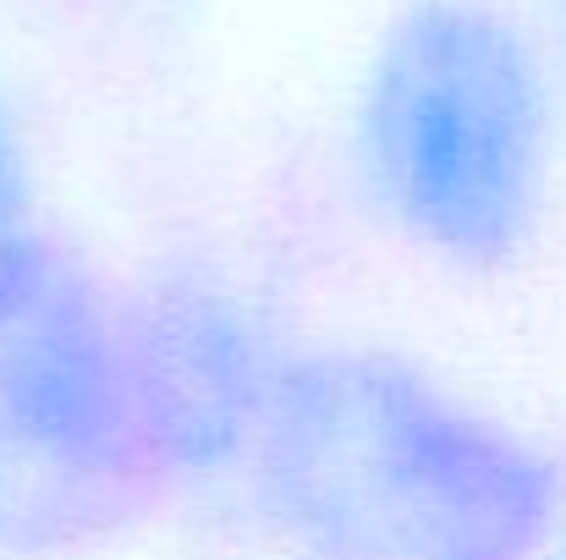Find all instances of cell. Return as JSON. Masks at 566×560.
<instances>
[{
    "label": "cell",
    "instance_id": "obj_1",
    "mask_svg": "<svg viewBox=\"0 0 566 560\" xmlns=\"http://www.w3.org/2000/svg\"><path fill=\"white\" fill-rule=\"evenodd\" d=\"M237 495L297 560H539L566 462L407 352L297 341Z\"/></svg>",
    "mask_w": 566,
    "mask_h": 560
},
{
    "label": "cell",
    "instance_id": "obj_2",
    "mask_svg": "<svg viewBox=\"0 0 566 560\" xmlns=\"http://www.w3.org/2000/svg\"><path fill=\"white\" fill-rule=\"evenodd\" d=\"M369 209L423 258L495 275L528 253L556 182V88L539 39L495 0H407L353 94Z\"/></svg>",
    "mask_w": 566,
    "mask_h": 560
},
{
    "label": "cell",
    "instance_id": "obj_3",
    "mask_svg": "<svg viewBox=\"0 0 566 560\" xmlns=\"http://www.w3.org/2000/svg\"><path fill=\"white\" fill-rule=\"evenodd\" d=\"M149 495L122 297L33 220L0 231V560L83 550Z\"/></svg>",
    "mask_w": 566,
    "mask_h": 560
},
{
    "label": "cell",
    "instance_id": "obj_4",
    "mask_svg": "<svg viewBox=\"0 0 566 560\" xmlns=\"http://www.w3.org/2000/svg\"><path fill=\"white\" fill-rule=\"evenodd\" d=\"M149 489H242L292 336L231 275L171 264L122 303Z\"/></svg>",
    "mask_w": 566,
    "mask_h": 560
},
{
    "label": "cell",
    "instance_id": "obj_5",
    "mask_svg": "<svg viewBox=\"0 0 566 560\" xmlns=\"http://www.w3.org/2000/svg\"><path fill=\"white\" fill-rule=\"evenodd\" d=\"M28 192H33V171H28V144L11 121V110L0 105V231L28 220Z\"/></svg>",
    "mask_w": 566,
    "mask_h": 560
},
{
    "label": "cell",
    "instance_id": "obj_6",
    "mask_svg": "<svg viewBox=\"0 0 566 560\" xmlns=\"http://www.w3.org/2000/svg\"><path fill=\"white\" fill-rule=\"evenodd\" d=\"M545 22H551V39H556V50L566 61V0H545Z\"/></svg>",
    "mask_w": 566,
    "mask_h": 560
},
{
    "label": "cell",
    "instance_id": "obj_7",
    "mask_svg": "<svg viewBox=\"0 0 566 560\" xmlns=\"http://www.w3.org/2000/svg\"><path fill=\"white\" fill-rule=\"evenodd\" d=\"M539 560H566V517L556 522V533H551V545H545V556Z\"/></svg>",
    "mask_w": 566,
    "mask_h": 560
}]
</instances>
